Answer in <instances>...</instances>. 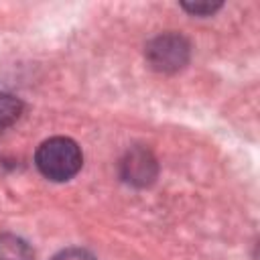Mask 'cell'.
Listing matches in <instances>:
<instances>
[{
	"label": "cell",
	"mask_w": 260,
	"mask_h": 260,
	"mask_svg": "<svg viewBox=\"0 0 260 260\" xmlns=\"http://www.w3.org/2000/svg\"><path fill=\"white\" fill-rule=\"evenodd\" d=\"M0 260H35V254L22 238L0 234Z\"/></svg>",
	"instance_id": "277c9868"
},
{
	"label": "cell",
	"mask_w": 260,
	"mask_h": 260,
	"mask_svg": "<svg viewBox=\"0 0 260 260\" xmlns=\"http://www.w3.org/2000/svg\"><path fill=\"white\" fill-rule=\"evenodd\" d=\"M124 179L134 185H148L156 177V162L146 150H132L128 152L126 160L122 162Z\"/></svg>",
	"instance_id": "3957f363"
},
{
	"label": "cell",
	"mask_w": 260,
	"mask_h": 260,
	"mask_svg": "<svg viewBox=\"0 0 260 260\" xmlns=\"http://www.w3.org/2000/svg\"><path fill=\"white\" fill-rule=\"evenodd\" d=\"M53 260H95V258L83 248H65Z\"/></svg>",
	"instance_id": "52a82bcc"
},
{
	"label": "cell",
	"mask_w": 260,
	"mask_h": 260,
	"mask_svg": "<svg viewBox=\"0 0 260 260\" xmlns=\"http://www.w3.org/2000/svg\"><path fill=\"white\" fill-rule=\"evenodd\" d=\"M22 114V102L10 93H0V126L14 124Z\"/></svg>",
	"instance_id": "5b68a950"
},
{
	"label": "cell",
	"mask_w": 260,
	"mask_h": 260,
	"mask_svg": "<svg viewBox=\"0 0 260 260\" xmlns=\"http://www.w3.org/2000/svg\"><path fill=\"white\" fill-rule=\"evenodd\" d=\"M35 162L47 179L61 183V181H69L79 173L83 165V154L75 140L65 136H55L45 140L37 148Z\"/></svg>",
	"instance_id": "6da1fadb"
},
{
	"label": "cell",
	"mask_w": 260,
	"mask_h": 260,
	"mask_svg": "<svg viewBox=\"0 0 260 260\" xmlns=\"http://www.w3.org/2000/svg\"><path fill=\"white\" fill-rule=\"evenodd\" d=\"M146 61L152 69L160 73H173L187 65L189 61V43L181 35H160L152 39L146 47Z\"/></svg>",
	"instance_id": "7a4b0ae2"
},
{
	"label": "cell",
	"mask_w": 260,
	"mask_h": 260,
	"mask_svg": "<svg viewBox=\"0 0 260 260\" xmlns=\"http://www.w3.org/2000/svg\"><path fill=\"white\" fill-rule=\"evenodd\" d=\"M181 6L189 12V14H195V16H207V14H213L219 6H221V2H205V0H199V2H181Z\"/></svg>",
	"instance_id": "8992f818"
}]
</instances>
